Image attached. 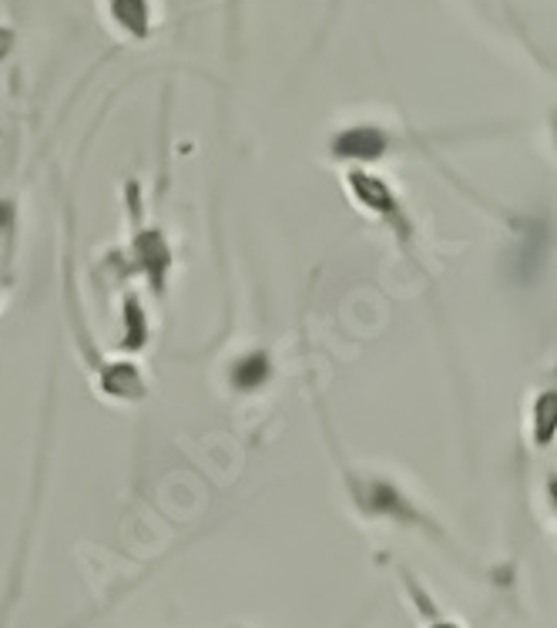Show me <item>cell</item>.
I'll return each instance as SVG.
<instances>
[{"label": "cell", "mask_w": 557, "mask_h": 628, "mask_svg": "<svg viewBox=\"0 0 557 628\" xmlns=\"http://www.w3.org/2000/svg\"><path fill=\"white\" fill-rule=\"evenodd\" d=\"M346 189L363 212L383 219L403 242L413 236V226L400 205V195H396V189L383 175H373V172H366V168H353V172H346Z\"/></svg>", "instance_id": "1"}, {"label": "cell", "mask_w": 557, "mask_h": 628, "mask_svg": "<svg viewBox=\"0 0 557 628\" xmlns=\"http://www.w3.org/2000/svg\"><path fill=\"white\" fill-rule=\"evenodd\" d=\"M393 148V135L380 125H353L346 131L333 135L329 142V152L333 158H343V162H380V158Z\"/></svg>", "instance_id": "2"}, {"label": "cell", "mask_w": 557, "mask_h": 628, "mask_svg": "<svg viewBox=\"0 0 557 628\" xmlns=\"http://www.w3.org/2000/svg\"><path fill=\"white\" fill-rule=\"evenodd\" d=\"M131 252L138 256L141 269H145V276L155 283V289L162 293L165 289V273L172 269V249H168L165 236L158 229H145L135 236V246H131Z\"/></svg>", "instance_id": "3"}, {"label": "cell", "mask_w": 557, "mask_h": 628, "mask_svg": "<svg viewBox=\"0 0 557 628\" xmlns=\"http://www.w3.org/2000/svg\"><path fill=\"white\" fill-rule=\"evenodd\" d=\"M272 377V356L266 350H249L242 356H235L229 367V383L239 393H256L269 383Z\"/></svg>", "instance_id": "4"}, {"label": "cell", "mask_w": 557, "mask_h": 628, "mask_svg": "<svg viewBox=\"0 0 557 628\" xmlns=\"http://www.w3.org/2000/svg\"><path fill=\"white\" fill-rule=\"evenodd\" d=\"M531 437L537 447H547L557 440V373L531 403Z\"/></svg>", "instance_id": "5"}, {"label": "cell", "mask_w": 557, "mask_h": 628, "mask_svg": "<svg viewBox=\"0 0 557 628\" xmlns=\"http://www.w3.org/2000/svg\"><path fill=\"white\" fill-rule=\"evenodd\" d=\"M108 11L115 24L135 41H145L151 34V4L148 0H108Z\"/></svg>", "instance_id": "6"}, {"label": "cell", "mask_w": 557, "mask_h": 628, "mask_svg": "<svg viewBox=\"0 0 557 628\" xmlns=\"http://www.w3.org/2000/svg\"><path fill=\"white\" fill-rule=\"evenodd\" d=\"M145 340H148L145 313H141L138 299L128 296V303H125V340H121V346H128V350H141Z\"/></svg>", "instance_id": "7"}, {"label": "cell", "mask_w": 557, "mask_h": 628, "mask_svg": "<svg viewBox=\"0 0 557 628\" xmlns=\"http://www.w3.org/2000/svg\"><path fill=\"white\" fill-rule=\"evenodd\" d=\"M11 48H14V34L7 31V27H0V58H7Z\"/></svg>", "instance_id": "8"}, {"label": "cell", "mask_w": 557, "mask_h": 628, "mask_svg": "<svg viewBox=\"0 0 557 628\" xmlns=\"http://www.w3.org/2000/svg\"><path fill=\"white\" fill-rule=\"evenodd\" d=\"M11 222H14L11 205H7V202H0V232H4V229H11Z\"/></svg>", "instance_id": "9"}, {"label": "cell", "mask_w": 557, "mask_h": 628, "mask_svg": "<svg viewBox=\"0 0 557 628\" xmlns=\"http://www.w3.org/2000/svg\"><path fill=\"white\" fill-rule=\"evenodd\" d=\"M554 142H557V115H554Z\"/></svg>", "instance_id": "10"}]
</instances>
